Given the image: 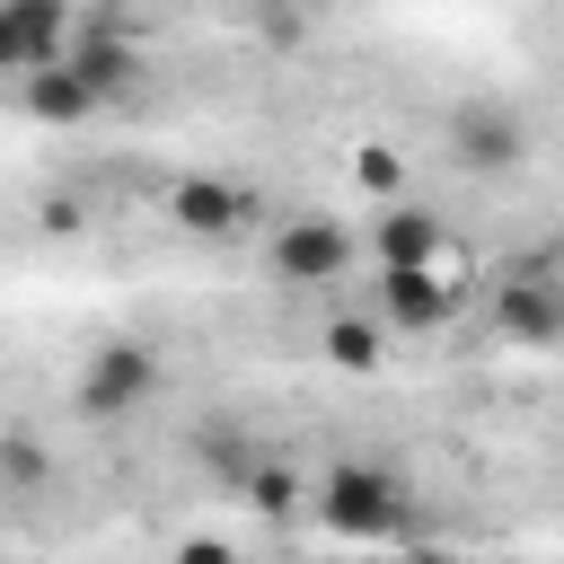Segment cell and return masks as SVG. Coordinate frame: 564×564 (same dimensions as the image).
<instances>
[{
  "mask_svg": "<svg viewBox=\"0 0 564 564\" xmlns=\"http://www.w3.org/2000/svg\"><path fill=\"white\" fill-rule=\"evenodd\" d=\"M317 520L344 546H388V538L414 529V494H405V476H388L370 458H344V467L317 476Z\"/></svg>",
  "mask_w": 564,
  "mask_h": 564,
  "instance_id": "1",
  "label": "cell"
},
{
  "mask_svg": "<svg viewBox=\"0 0 564 564\" xmlns=\"http://www.w3.org/2000/svg\"><path fill=\"white\" fill-rule=\"evenodd\" d=\"M352 256H361V238H352L335 212H282V220L264 229V264H273L282 291H326V282L352 273Z\"/></svg>",
  "mask_w": 564,
  "mask_h": 564,
  "instance_id": "2",
  "label": "cell"
},
{
  "mask_svg": "<svg viewBox=\"0 0 564 564\" xmlns=\"http://www.w3.org/2000/svg\"><path fill=\"white\" fill-rule=\"evenodd\" d=\"M494 335L511 352H546L564 335V282H555V247H529L511 273H494Z\"/></svg>",
  "mask_w": 564,
  "mask_h": 564,
  "instance_id": "3",
  "label": "cell"
},
{
  "mask_svg": "<svg viewBox=\"0 0 564 564\" xmlns=\"http://www.w3.org/2000/svg\"><path fill=\"white\" fill-rule=\"evenodd\" d=\"M150 397H159V352H150V344H132V335L97 344V352L79 361V379H70L79 423H123V414H141Z\"/></svg>",
  "mask_w": 564,
  "mask_h": 564,
  "instance_id": "4",
  "label": "cell"
},
{
  "mask_svg": "<svg viewBox=\"0 0 564 564\" xmlns=\"http://www.w3.org/2000/svg\"><path fill=\"white\" fill-rule=\"evenodd\" d=\"M458 308H467V282H458V264H449V256H441V264L379 273V317H388L397 335H441Z\"/></svg>",
  "mask_w": 564,
  "mask_h": 564,
  "instance_id": "5",
  "label": "cell"
},
{
  "mask_svg": "<svg viewBox=\"0 0 564 564\" xmlns=\"http://www.w3.org/2000/svg\"><path fill=\"white\" fill-rule=\"evenodd\" d=\"M70 53V0H0V79L53 70Z\"/></svg>",
  "mask_w": 564,
  "mask_h": 564,
  "instance_id": "6",
  "label": "cell"
},
{
  "mask_svg": "<svg viewBox=\"0 0 564 564\" xmlns=\"http://www.w3.org/2000/svg\"><path fill=\"white\" fill-rule=\"evenodd\" d=\"M167 220H176L185 238H238V229L256 220V194L229 185V176H176V185H167Z\"/></svg>",
  "mask_w": 564,
  "mask_h": 564,
  "instance_id": "7",
  "label": "cell"
},
{
  "mask_svg": "<svg viewBox=\"0 0 564 564\" xmlns=\"http://www.w3.org/2000/svg\"><path fill=\"white\" fill-rule=\"evenodd\" d=\"M62 70H70V79H88V97L106 106V97H123V88L141 79V44H132L123 26H88V35L70 26V53H62Z\"/></svg>",
  "mask_w": 564,
  "mask_h": 564,
  "instance_id": "8",
  "label": "cell"
},
{
  "mask_svg": "<svg viewBox=\"0 0 564 564\" xmlns=\"http://www.w3.org/2000/svg\"><path fill=\"white\" fill-rule=\"evenodd\" d=\"M441 256H449V229H441L432 212H414V203H379V220H370V264H379V273L441 264Z\"/></svg>",
  "mask_w": 564,
  "mask_h": 564,
  "instance_id": "9",
  "label": "cell"
},
{
  "mask_svg": "<svg viewBox=\"0 0 564 564\" xmlns=\"http://www.w3.org/2000/svg\"><path fill=\"white\" fill-rule=\"evenodd\" d=\"M458 159L467 167H520V150H529V132H520V115L511 106H458Z\"/></svg>",
  "mask_w": 564,
  "mask_h": 564,
  "instance_id": "10",
  "label": "cell"
},
{
  "mask_svg": "<svg viewBox=\"0 0 564 564\" xmlns=\"http://www.w3.org/2000/svg\"><path fill=\"white\" fill-rule=\"evenodd\" d=\"M18 106H26L35 123H53V132H70V123H88V115H97L88 79H70L62 62H53V70H26V79H18Z\"/></svg>",
  "mask_w": 564,
  "mask_h": 564,
  "instance_id": "11",
  "label": "cell"
},
{
  "mask_svg": "<svg viewBox=\"0 0 564 564\" xmlns=\"http://www.w3.org/2000/svg\"><path fill=\"white\" fill-rule=\"evenodd\" d=\"M238 494H247L264 520H291V511L308 502V485H300V467H291V458H256V467L238 476Z\"/></svg>",
  "mask_w": 564,
  "mask_h": 564,
  "instance_id": "12",
  "label": "cell"
},
{
  "mask_svg": "<svg viewBox=\"0 0 564 564\" xmlns=\"http://www.w3.org/2000/svg\"><path fill=\"white\" fill-rule=\"evenodd\" d=\"M379 344H388L379 317H326V361H335V370H379V361H388Z\"/></svg>",
  "mask_w": 564,
  "mask_h": 564,
  "instance_id": "13",
  "label": "cell"
},
{
  "mask_svg": "<svg viewBox=\"0 0 564 564\" xmlns=\"http://www.w3.org/2000/svg\"><path fill=\"white\" fill-rule=\"evenodd\" d=\"M352 185L379 194V203H397V150H388V141H361V150H352Z\"/></svg>",
  "mask_w": 564,
  "mask_h": 564,
  "instance_id": "14",
  "label": "cell"
},
{
  "mask_svg": "<svg viewBox=\"0 0 564 564\" xmlns=\"http://www.w3.org/2000/svg\"><path fill=\"white\" fill-rule=\"evenodd\" d=\"M0 476H9V485H44V449H35L26 432H9V441H0Z\"/></svg>",
  "mask_w": 564,
  "mask_h": 564,
  "instance_id": "15",
  "label": "cell"
},
{
  "mask_svg": "<svg viewBox=\"0 0 564 564\" xmlns=\"http://www.w3.org/2000/svg\"><path fill=\"white\" fill-rule=\"evenodd\" d=\"M185 564H238V555H229V546H203V538H194V546H185Z\"/></svg>",
  "mask_w": 564,
  "mask_h": 564,
  "instance_id": "16",
  "label": "cell"
},
{
  "mask_svg": "<svg viewBox=\"0 0 564 564\" xmlns=\"http://www.w3.org/2000/svg\"><path fill=\"white\" fill-rule=\"evenodd\" d=\"M308 9H335V0H308Z\"/></svg>",
  "mask_w": 564,
  "mask_h": 564,
  "instance_id": "17",
  "label": "cell"
}]
</instances>
